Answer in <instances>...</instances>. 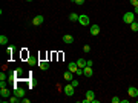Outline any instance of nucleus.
Returning a JSON list of instances; mask_svg holds the SVG:
<instances>
[{"instance_id": "0eeeda50", "label": "nucleus", "mask_w": 138, "mask_h": 103, "mask_svg": "<svg viewBox=\"0 0 138 103\" xmlns=\"http://www.w3.org/2000/svg\"><path fill=\"white\" fill-rule=\"evenodd\" d=\"M83 76H86V77H92V76H94V72H92V66H84V68H83Z\"/></svg>"}, {"instance_id": "c756f323", "label": "nucleus", "mask_w": 138, "mask_h": 103, "mask_svg": "<svg viewBox=\"0 0 138 103\" xmlns=\"http://www.w3.org/2000/svg\"><path fill=\"white\" fill-rule=\"evenodd\" d=\"M22 102H23V103H29V99H25V97H23V99H22Z\"/></svg>"}, {"instance_id": "dca6fc26", "label": "nucleus", "mask_w": 138, "mask_h": 103, "mask_svg": "<svg viewBox=\"0 0 138 103\" xmlns=\"http://www.w3.org/2000/svg\"><path fill=\"white\" fill-rule=\"evenodd\" d=\"M86 97H88V99L91 100V103H92V100H94V97H95V92H94L92 89H89V91L86 92Z\"/></svg>"}, {"instance_id": "b1692460", "label": "nucleus", "mask_w": 138, "mask_h": 103, "mask_svg": "<svg viewBox=\"0 0 138 103\" xmlns=\"http://www.w3.org/2000/svg\"><path fill=\"white\" fill-rule=\"evenodd\" d=\"M83 51H84V52H89V51H91V46H89V45H84V46H83Z\"/></svg>"}, {"instance_id": "412c9836", "label": "nucleus", "mask_w": 138, "mask_h": 103, "mask_svg": "<svg viewBox=\"0 0 138 103\" xmlns=\"http://www.w3.org/2000/svg\"><path fill=\"white\" fill-rule=\"evenodd\" d=\"M17 102H20V97H17V96H14V97L9 99V103H17Z\"/></svg>"}, {"instance_id": "473e14b6", "label": "nucleus", "mask_w": 138, "mask_h": 103, "mask_svg": "<svg viewBox=\"0 0 138 103\" xmlns=\"http://www.w3.org/2000/svg\"><path fill=\"white\" fill-rule=\"evenodd\" d=\"M72 2H74V0H72Z\"/></svg>"}, {"instance_id": "423d86ee", "label": "nucleus", "mask_w": 138, "mask_h": 103, "mask_svg": "<svg viewBox=\"0 0 138 103\" xmlns=\"http://www.w3.org/2000/svg\"><path fill=\"white\" fill-rule=\"evenodd\" d=\"M89 32H91L92 35H98V34H100V26H98V25H91Z\"/></svg>"}, {"instance_id": "f257e3e1", "label": "nucleus", "mask_w": 138, "mask_h": 103, "mask_svg": "<svg viewBox=\"0 0 138 103\" xmlns=\"http://www.w3.org/2000/svg\"><path fill=\"white\" fill-rule=\"evenodd\" d=\"M123 22H124L126 25H131L132 22H135V14H134V12H126V14L123 15Z\"/></svg>"}, {"instance_id": "cd10ccee", "label": "nucleus", "mask_w": 138, "mask_h": 103, "mask_svg": "<svg viewBox=\"0 0 138 103\" xmlns=\"http://www.w3.org/2000/svg\"><path fill=\"white\" fill-rule=\"evenodd\" d=\"M74 2H75L77 5H83V3H84V0H74Z\"/></svg>"}, {"instance_id": "ddd939ff", "label": "nucleus", "mask_w": 138, "mask_h": 103, "mask_svg": "<svg viewBox=\"0 0 138 103\" xmlns=\"http://www.w3.org/2000/svg\"><path fill=\"white\" fill-rule=\"evenodd\" d=\"M63 76H65V80H68V82H71V80L74 79V72H72V71H69V69H68Z\"/></svg>"}, {"instance_id": "7c9ffc66", "label": "nucleus", "mask_w": 138, "mask_h": 103, "mask_svg": "<svg viewBox=\"0 0 138 103\" xmlns=\"http://www.w3.org/2000/svg\"><path fill=\"white\" fill-rule=\"evenodd\" d=\"M134 14H138V6H134Z\"/></svg>"}, {"instance_id": "f3484780", "label": "nucleus", "mask_w": 138, "mask_h": 103, "mask_svg": "<svg viewBox=\"0 0 138 103\" xmlns=\"http://www.w3.org/2000/svg\"><path fill=\"white\" fill-rule=\"evenodd\" d=\"M78 17H80V15H77L75 12L69 14V20H71V22H78Z\"/></svg>"}, {"instance_id": "a211bd4d", "label": "nucleus", "mask_w": 138, "mask_h": 103, "mask_svg": "<svg viewBox=\"0 0 138 103\" xmlns=\"http://www.w3.org/2000/svg\"><path fill=\"white\" fill-rule=\"evenodd\" d=\"M0 45H8V37L6 35H0Z\"/></svg>"}, {"instance_id": "20e7f679", "label": "nucleus", "mask_w": 138, "mask_h": 103, "mask_svg": "<svg viewBox=\"0 0 138 103\" xmlns=\"http://www.w3.org/2000/svg\"><path fill=\"white\" fill-rule=\"evenodd\" d=\"M43 22H45V17H43V15H35V17L32 18V25H34V26H40Z\"/></svg>"}, {"instance_id": "5701e85b", "label": "nucleus", "mask_w": 138, "mask_h": 103, "mask_svg": "<svg viewBox=\"0 0 138 103\" xmlns=\"http://www.w3.org/2000/svg\"><path fill=\"white\" fill-rule=\"evenodd\" d=\"M14 74H15V76L18 77V76H22V74H23V69H22V68H17V69L14 71Z\"/></svg>"}, {"instance_id": "393cba45", "label": "nucleus", "mask_w": 138, "mask_h": 103, "mask_svg": "<svg viewBox=\"0 0 138 103\" xmlns=\"http://www.w3.org/2000/svg\"><path fill=\"white\" fill-rule=\"evenodd\" d=\"M71 85H72V86H74V88H77V86H78V82H77V80H74V79H72V80H71Z\"/></svg>"}, {"instance_id": "39448f33", "label": "nucleus", "mask_w": 138, "mask_h": 103, "mask_svg": "<svg viewBox=\"0 0 138 103\" xmlns=\"http://www.w3.org/2000/svg\"><path fill=\"white\" fill-rule=\"evenodd\" d=\"M74 89H75V88H74L71 83H69V85H65V94H66V96L72 97V96H74Z\"/></svg>"}, {"instance_id": "c85d7f7f", "label": "nucleus", "mask_w": 138, "mask_h": 103, "mask_svg": "<svg viewBox=\"0 0 138 103\" xmlns=\"http://www.w3.org/2000/svg\"><path fill=\"white\" fill-rule=\"evenodd\" d=\"M131 3H132L134 6H138V0H131Z\"/></svg>"}, {"instance_id": "4468645a", "label": "nucleus", "mask_w": 138, "mask_h": 103, "mask_svg": "<svg viewBox=\"0 0 138 103\" xmlns=\"http://www.w3.org/2000/svg\"><path fill=\"white\" fill-rule=\"evenodd\" d=\"M0 96H2V97H5V99H8V97L11 96V92H9V89H8V88H2V89H0Z\"/></svg>"}, {"instance_id": "6ab92c4d", "label": "nucleus", "mask_w": 138, "mask_h": 103, "mask_svg": "<svg viewBox=\"0 0 138 103\" xmlns=\"http://www.w3.org/2000/svg\"><path fill=\"white\" fill-rule=\"evenodd\" d=\"M131 29H132L134 32H138V22H132V23H131Z\"/></svg>"}, {"instance_id": "4be33fe9", "label": "nucleus", "mask_w": 138, "mask_h": 103, "mask_svg": "<svg viewBox=\"0 0 138 103\" xmlns=\"http://www.w3.org/2000/svg\"><path fill=\"white\" fill-rule=\"evenodd\" d=\"M15 77H17V76H15V74L12 72V74H9V76H8V80H9V82H14V83H15Z\"/></svg>"}, {"instance_id": "9b49d317", "label": "nucleus", "mask_w": 138, "mask_h": 103, "mask_svg": "<svg viewBox=\"0 0 138 103\" xmlns=\"http://www.w3.org/2000/svg\"><path fill=\"white\" fill-rule=\"evenodd\" d=\"M77 66L83 69L84 66H88V60H86V59H78V60H77Z\"/></svg>"}, {"instance_id": "a878e982", "label": "nucleus", "mask_w": 138, "mask_h": 103, "mask_svg": "<svg viewBox=\"0 0 138 103\" xmlns=\"http://www.w3.org/2000/svg\"><path fill=\"white\" fill-rule=\"evenodd\" d=\"M6 79H8V76H6L5 72H2V74H0V80H6Z\"/></svg>"}, {"instance_id": "aec40b11", "label": "nucleus", "mask_w": 138, "mask_h": 103, "mask_svg": "<svg viewBox=\"0 0 138 103\" xmlns=\"http://www.w3.org/2000/svg\"><path fill=\"white\" fill-rule=\"evenodd\" d=\"M14 46H8V49H6V54H8V57H11L12 55V52H14Z\"/></svg>"}, {"instance_id": "1a4fd4ad", "label": "nucleus", "mask_w": 138, "mask_h": 103, "mask_svg": "<svg viewBox=\"0 0 138 103\" xmlns=\"http://www.w3.org/2000/svg\"><path fill=\"white\" fill-rule=\"evenodd\" d=\"M128 92H129V96H131V97H134V99L138 97V89L135 88V86H131V88L128 89Z\"/></svg>"}, {"instance_id": "2eb2a0df", "label": "nucleus", "mask_w": 138, "mask_h": 103, "mask_svg": "<svg viewBox=\"0 0 138 103\" xmlns=\"http://www.w3.org/2000/svg\"><path fill=\"white\" fill-rule=\"evenodd\" d=\"M28 65L29 66H34V65H38V60L35 57H28Z\"/></svg>"}, {"instance_id": "6e6552de", "label": "nucleus", "mask_w": 138, "mask_h": 103, "mask_svg": "<svg viewBox=\"0 0 138 103\" xmlns=\"http://www.w3.org/2000/svg\"><path fill=\"white\" fill-rule=\"evenodd\" d=\"M63 42H65L66 45H71V43H74V37H72L71 34H65V35H63Z\"/></svg>"}, {"instance_id": "bb28decb", "label": "nucleus", "mask_w": 138, "mask_h": 103, "mask_svg": "<svg viewBox=\"0 0 138 103\" xmlns=\"http://www.w3.org/2000/svg\"><path fill=\"white\" fill-rule=\"evenodd\" d=\"M112 103H120V99H118V97H114V99H112Z\"/></svg>"}, {"instance_id": "7ed1b4c3", "label": "nucleus", "mask_w": 138, "mask_h": 103, "mask_svg": "<svg viewBox=\"0 0 138 103\" xmlns=\"http://www.w3.org/2000/svg\"><path fill=\"white\" fill-rule=\"evenodd\" d=\"M14 96H17V97H20V99H23V97L26 96V91H25L23 88H18V86H14Z\"/></svg>"}, {"instance_id": "f03ea898", "label": "nucleus", "mask_w": 138, "mask_h": 103, "mask_svg": "<svg viewBox=\"0 0 138 103\" xmlns=\"http://www.w3.org/2000/svg\"><path fill=\"white\" fill-rule=\"evenodd\" d=\"M78 23H80L81 26H89V15H88V14H81V15L78 17Z\"/></svg>"}, {"instance_id": "9d476101", "label": "nucleus", "mask_w": 138, "mask_h": 103, "mask_svg": "<svg viewBox=\"0 0 138 103\" xmlns=\"http://www.w3.org/2000/svg\"><path fill=\"white\" fill-rule=\"evenodd\" d=\"M38 68H40V69H43V71H46V69H49V62H45V60H40V62H38Z\"/></svg>"}, {"instance_id": "2f4dec72", "label": "nucleus", "mask_w": 138, "mask_h": 103, "mask_svg": "<svg viewBox=\"0 0 138 103\" xmlns=\"http://www.w3.org/2000/svg\"><path fill=\"white\" fill-rule=\"evenodd\" d=\"M26 2H32V0H26Z\"/></svg>"}, {"instance_id": "f8f14e48", "label": "nucleus", "mask_w": 138, "mask_h": 103, "mask_svg": "<svg viewBox=\"0 0 138 103\" xmlns=\"http://www.w3.org/2000/svg\"><path fill=\"white\" fill-rule=\"evenodd\" d=\"M68 69H69V71H72V72L75 74V72H77V69H78V66H77V63H75V62H71V63H68Z\"/></svg>"}]
</instances>
